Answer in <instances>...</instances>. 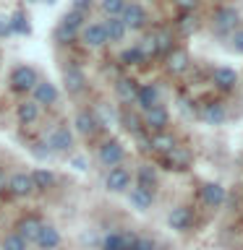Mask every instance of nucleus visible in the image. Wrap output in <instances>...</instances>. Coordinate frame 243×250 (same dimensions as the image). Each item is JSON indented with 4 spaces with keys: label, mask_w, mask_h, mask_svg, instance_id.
Here are the masks:
<instances>
[{
    "label": "nucleus",
    "mask_w": 243,
    "mask_h": 250,
    "mask_svg": "<svg viewBox=\"0 0 243 250\" xmlns=\"http://www.w3.org/2000/svg\"><path fill=\"white\" fill-rule=\"evenodd\" d=\"M11 195L16 198H26V195L34 193V183H31V175L29 172H16L13 177H8V188H5Z\"/></svg>",
    "instance_id": "nucleus-10"
},
{
    "label": "nucleus",
    "mask_w": 243,
    "mask_h": 250,
    "mask_svg": "<svg viewBox=\"0 0 243 250\" xmlns=\"http://www.w3.org/2000/svg\"><path fill=\"white\" fill-rule=\"evenodd\" d=\"M191 222H194V214H191V208H188V206H175V208H170V214H168L170 229L186 232L188 227H191Z\"/></svg>",
    "instance_id": "nucleus-18"
},
{
    "label": "nucleus",
    "mask_w": 243,
    "mask_h": 250,
    "mask_svg": "<svg viewBox=\"0 0 243 250\" xmlns=\"http://www.w3.org/2000/svg\"><path fill=\"white\" fill-rule=\"evenodd\" d=\"M5 188H8V177H5V172L0 169V193H5Z\"/></svg>",
    "instance_id": "nucleus-43"
},
{
    "label": "nucleus",
    "mask_w": 243,
    "mask_h": 250,
    "mask_svg": "<svg viewBox=\"0 0 243 250\" xmlns=\"http://www.w3.org/2000/svg\"><path fill=\"white\" fill-rule=\"evenodd\" d=\"M102 29H105V39L110 44L123 42L125 34H128V29H125V23L121 21V16H107V19L102 21Z\"/></svg>",
    "instance_id": "nucleus-17"
},
{
    "label": "nucleus",
    "mask_w": 243,
    "mask_h": 250,
    "mask_svg": "<svg viewBox=\"0 0 243 250\" xmlns=\"http://www.w3.org/2000/svg\"><path fill=\"white\" fill-rule=\"evenodd\" d=\"M175 3H178L180 8H183V11H191V8L196 5V0H175Z\"/></svg>",
    "instance_id": "nucleus-42"
},
{
    "label": "nucleus",
    "mask_w": 243,
    "mask_h": 250,
    "mask_svg": "<svg viewBox=\"0 0 243 250\" xmlns=\"http://www.w3.org/2000/svg\"><path fill=\"white\" fill-rule=\"evenodd\" d=\"M39 227H42V222H39L37 216H26V219H21V222L16 224V234H21L26 242H34L37 234H39Z\"/></svg>",
    "instance_id": "nucleus-25"
},
{
    "label": "nucleus",
    "mask_w": 243,
    "mask_h": 250,
    "mask_svg": "<svg viewBox=\"0 0 243 250\" xmlns=\"http://www.w3.org/2000/svg\"><path fill=\"white\" fill-rule=\"evenodd\" d=\"M175 144H178V141L172 138L170 133H165V130L152 133V138H149V148H152V151H157V154H168Z\"/></svg>",
    "instance_id": "nucleus-27"
},
{
    "label": "nucleus",
    "mask_w": 243,
    "mask_h": 250,
    "mask_svg": "<svg viewBox=\"0 0 243 250\" xmlns=\"http://www.w3.org/2000/svg\"><path fill=\"white\" fill-rule=\"evenodd\" d=\"M168 70L172 76H180L188 70V52L186 50H170L168 52Z\"/></svg>",
    "instance_id": "nucleus-26"
},
{
    "label": "nucleus",
    "mask_w": 243,
    "mask_h": 250,
    "mask_svg": "<svg viewBox=\"0 0 243 250\" xmlns=\"http://www.w3.org/2000/svg\"><path fill=\"white\" fill-rule=\"evenodd\" d=\"M139 47H141V52H144V58H160V47H157V37H154V31H152V34H149V37H146Z\"/></svg>",
    "instance_id": "nucleus-35"
},
{
    "label": "nucleus",
    "mask_w": 243,
    "mask_h": 250,
    "mask_svg": "<svg viewBox=\"0 0 243 250\" xmlns=\"http://www.w3.org/2000/svg\"><path fill=\"white\" fill-rule=\"evenodd\" d=\"M121 21L125 23V29H128V31H141L146 26L149 16H146V11L139 3H125L123 13H121Z\"/></svg>",
    "instance_id": "nucleus-8"
},
{
    "label": "nucleus",
    "mask_w": 243,
    "mask_h": 250,
    "mask_svg": "<svg viewBox=\"0 0 243 250\" xmlns=\"http://www.w3.org/2000/svg\"><path fill=\"white\" fill-rule=\"evenodd\" d=\"M31 175V183H34V190H50L55 185V172L52 169H34L29 172Z\"/></svg>",
    "instance_id": "nucleus-29"
},
{
    "label": "nucleus",
    "mask_w": 243,
    "mask_h": 250,
    "mask_svg": "<svg viewBox=\"0 0 243 250\" xmlns=\"http://www.w3.org/2000/svg\"><path fill=\"white\" fill-rule=\"evenodd\" d=\"M31 3H34V0H31Z\"/></svg>",
    "instance_id": "nucleus-46"
},
{
    "label": "nucleus",
    "mask_w": 243,
    "mask_h": 250,
    "mask_svg": "<svg viewBox=\"0 0 243 250\" xmlns=\"http://www.w3.org/2000/svg\"><path fill=\"white\" fill-rule=\"evenodd\" d=\"M73 167H76V169H86V162L81 159V156H76V159H73Z\"/></svg>",
    "instance_id": "nucleus-44"
},
{
    "label": "nucleus",
    "mask_w": 243,
    "mask_h": 250,
    "mask_svg": "<svg viewBox=\"0 0 243 250\" xmlns=\"http://www.w3.org/2000/svg\"><path fill=\"white\" fill-rule=\"evenodd\" d=\"M78 37H81V42L89 47V50H99V47H105V44H107L105 29H102V23H99V21L84 23L81 31H78Z\"/></svg>",
    "instance_id": "nucleus-9"
},
{
    "label": "nucleus",
    "mask_w": 243,
    "mask_h": 250,
    "mask_svg": "<svg viewBox=\"0 0 243 250\" xmlns=\"http://www.w3.org/2000/svg\"><path fill=\"white\" fill-rule=\"evenodd\" d=\"M154 37H157V47H160V55H168L172 50V34L168 29H157L154 31Z\"/></svg>",
    "instance_id": "nucleus-34"
},
{
    "label": "nucleus",
    "mask_w": 243,
    "mask_h": 250,
    "mask_svg": "<svg viewBox=\"0 0 243 250\" xmlns=\"http://www.w3.org/2000/svg\"><path fill=\"white\" fill-rule=\"evenodd\" d=\"M178 26H180V31H183V34H191V31L196 29V19H191V16H183Z\"/></svg>",
    "instance_id": "nucleus-41"
},
{
    "label": "nucleus",
    "mask_w": 243,
    "mask_h": 250,
    "mask_svg": "<svg viewBox=\"0 0 243 250\" xmlns=\"http://www.w3.org/2000/svg\"><path fill=\"white\" fill-rule=\"evenodd\" d=\"M146 125L149 130H154V133H160L168 128V123H170V115H168V109H165L162 104H154L152 109H146L144 112V120H141Z\"/></svg>",
    "instance_id": "nucleus-13"
},
{
    "label": "nucleus",
    "mask_w": 243,
    "mask_h": 250,
    "mask_svg": "<svg viewBox=\"0 0 243 250\" xmlns=\"http://www.w3.org/2000/svg\"><path fill=\"white\" fill-rule=\"evenodd\" d=\"M63 86H66L68 94H81L86 89V73L81 65L71 62V65L63 68Z\"/></svg>",
    "instance_id": "nucleus-7"
},
{
    "label": "nucleus",
    "mask_w": 243,
    "mask_h": 250,
    "mask_svg": "<svg viewBox=\"0 0 243 250\" xmlns=\"http://www.w3.org/2000/svg\"><path fill=\"white\" fill-rule=\"evenodd\" d=\"M105 188H107L110 193H125V190L131 188V169L121 167V164H115V167H107Z\"/></svg>",
    "instance_id": "nucleus-6"
},
{
    "label": "nucleus",
    "mask_w": 243,
    "mask_h": 250,
    "mask_svg": "<svg viewBox=\"0 0 243 250\" xmlns=\"http://www.w3.org/2000/svg\"><path fill=\"white\" fill-rule=\"evenodd\" d=\"M241 23V13L238 8L233 5H222L215 11V19H212V31H215L217 37H230L235 29H238Z\"/></svg>",
    "instance_id": "nucleus-1"
},
{
    "label": "nucleus",
    "mask_w": 243,
    "mask_h": 250,
    "mask_svg": "<svg viewBox=\"0 0 243 250\" xmlns=\"http://www.w3.org/2000/svg\"><path fill=\"white\" fill-rule=\"evenodd\" d=\"M58 97H60V94H58V86L50 83V81H37L34 89H31V99H34L39 107L55 104V102H58Z\"/></svg>",
    "instance_id": "nucleus-11"
},
{
    "label": "nucleus",
    "mask_w": 243,
    "mask_h": 250,
    "mask_svg": "<svg viewBox=\"0 0 243 250\" xmlns=\"http://www.w3.org/2000/svg\"><path fill=\"white\" fill-rule=\"evenodd\" d=\"M136 91H139V81H133V78H118L115 81V94L125 104H131L136 99Z\"/></svg>",
    "instance_id": "nucleus-24"
},
{
    "label": "nucleus",
    "mask_w": 243,
    "mask_h": 250,
    "mask_svg": "<svg viewBox=\"0 0 243 250\" xmlns=\"http://www.w3.org/2000/svg\"><path fill=\"white\" fill-rule=\"evenodd\" d=\"M86 23V16L76 13V11H68L66 16L60 19L58 29H55V39H58L60 44H68L73 42V39L78 37V31H81V26Z\"/></svg>",
    "instance_id": "nucleus-2"
},
{
    "label": "nucleus",
    "mask_w": 243,
    "mask_h": 250,
    "mask_svg": "<svg viewBox=\"0 0 243 250\" xmlns=\"http://www.w3.org/2000/svg\"><path fill=\"white\" fill-rule=\"evenodd\" d=\"M199 117H201L207 125H222V123L227 120V109H225L222 102H209V104L201 107Z\"/></svg>",
    "instance_id": "nucleus-20"
},
{
    "label": "nucleus",
    "mask_w": 243,
    "mask_h": 250,
    "mask_svg": "<svg viewBox=\"0 0 243 250\" xmlns=\"http://www.w3.org/2000/svg\"><path fill=\"white\" fill-rule=\"evenodd\" d=\"M128 0H99V11L105 16H121Z\"/></svg>",
    "instance_id": "nucleus-33"
},
{
    "label": "nucleus",
    "mask_w": 243,
    "mask_h": 250,
    "mask_svg": "<svg viewBox=\"0 0 243 250\" xmlns=\"http://www.w3.org/2000/svg\"><path fill=\"white\" fill-rule=\"evenodd\" d=\"M102 250H125V242H123V232H107L102 237Z\"/></svg>",
    "instance_id": "nucleus-31"
},
{
    "label": "nucleus",
    "mask_w": 243,
    "mask_h": 250,
    "mask_svg": "<svg viewBox=\"0 0 243 250\" xmlns=\"http://www.w3.org/2000/svg\"><path fill=\"white\" fill-rule=\"evenodd\" d=\"M8 23H11V31H16V34H29V21L24 13H16L13 21H8Z\"/></svg>",
    "instance_id": "nucleus-37"
},
{
    "label": "nucleus",
    "mask_w": 243,
    "mask_h": 250,
    "mask_svg": "<svg viewBox=\"0 0 243 250\" xmlns=\"http://www.w3.org/2000/svg\"><path fill=\"white\" fill-rule=\"evenodd\" d=\"M73 128L81 133V136H94V133L99 130V123H97V117H94L92 109H78L76 117H73Z\"/></svg>",
    "instance_id": "nucleus-19"
},
{
    "label": "nucleus",
    "mask_w": 243,
    "mask_h": 250,
    "mask_svg": "<svg viewBox=\"0 0 243 250\" xmlns=\"http://www.w3.org/2000/svg\"><path fill=\"white\" fill-rule=\"evenodd\" d=\"M136 185H139V188H146V190L154 193L157 175H154V167H152V164H141V167L136 169Z\"/></svg>",
    "instance_id": "nucleus-28"
},
{
    "label": "nucleus",
    "mask_w": 243,
    "mask_h": 250,
    "mask_svg": "<svg viewBox=\"0 0 243 250\" xmlns=\"http://www.w3.org/2000/svg\"><path fill=\"white\" fill-rule=\"evenodd\" d=\"M212 83H215L219 91H233L235 83H238V73L227 65H219V68L212 70Z\"/></svg>",
    "instance_id": "nucleus-15"
},
{
    "label": "nucleus",
    "mask_w": 243,
    "mask_h": 250,
    "mask_svg": "<svg viewBox=\"0 0 243 250\" xmlns=\"http://www.w3.org/2000/svg\"><path fill=\"white\" fill-rule=\"evenodd\" d=\"M39 115H42V107H39L34 99H26L16 107V117H19L21 125H34L39 120Z\"/></svg>",
    "instance_id": "nucleus-23"
},
{
    "label": "nucleus",
    "mask_w": 243,
    "mask_h": 250,
    "mask_svg": "<svg viewBox=\"0 0 243 250\" xmlns=\"http://www.w3.org/2000/svg\"><path fill=\"white\" fill-rule=\"evenodd\" d=\"M0 250H29V242L21 237V234H5V240H3V245H0Z\"/></svg>",
    "instance_id": "nucleus-32"
},
{
    "label": "nucleus",
    "mask_w": 243,
    "mask_h": 250,
    "mask_svg": "<svg viewBox=\"0 0 243 250\" xmlns=\"http://www.w3.org/2000/svg\"><path fill=\"white\" fill-rule=\"evenodd\" d=\"M133 104H136L141 112L152 109L154 104H160V89H157L154 83H139V91H136V99H133Z\"/></svg>",
    "instance_id": "nucleus-12"
},
{
    "label": "nucleus",
    "mask_w": 243,
    "mask_h": 250,
    "mask_svg": "<svg viewBox=\"0 0 243 250\" xmlns=\"http://www.w3.org/2000/svg\"><path fill=\"white\" fill-rule=\"evenodd\" d=\"M34 245L39 250H55L60 245V232L55 229L52 224H42V227H39V234H37Z\"/></svg>",
    "instance_id": "nucleus-22"
},
{
    "label": "nucleus",
    "mask_w": 243,
    "mask_h": 250,
    "mask_svg": "<svg viewBox=\"0 0 243 250\" xmlns=\"http://www.w3.org/2000/svg\"><path fill=\"white\" fill-rule=\"evenodd\" d=\"M97 159H99L102 167H115V164H123V159H125V148H123L121 141L110 138V141H105V144L99 146Z\"/></svg>",
    "instance_id": "nucleus-5"
},
{
    "label": "nucleus",
    "mask_w": 243,
    "mask_h": 250,
    "mask_svg": "<svg viewBox=\"0 0 243 250\" xmlns=\"http://www.w3.org/2000/svg\"><path fill=\"white\" fill-rule=\"evenodd\" d=\"M37 81H39V76H37V70L31 68V65H16L11 70V89L19 91V94L31 91Z\"/></svg>",
    "instance_id": "nucleus-4"
},
{
    "label": "nucleus",
    "mask_w": 243,
    "mask_h": 250,
    "mask_svg": "<svg viewBox=\"0 0 243 250\" xmlns=\"http://www.w3.org/2000/svg\"><path fill=\"white\" fill-rule=\"evenodd\" d=\"M71 11H76V13H81V16H86L92 11V0H73V8Z\"/></svg>",
    "instance_id": "nucleus-40"
},
{
    "label": "nucleus",
    "mask_w": 243,
    "mask_h": 250,
    "mask_svg": "<svg viewBox=\"0 0 243 250\" xmlns=\"http://www.w3.org/2000/svg\"><path fill=\"white\" fill-rule=\"evenodd\" d=\"M144 60L146 58H144V52H141L139 44H131L121 52V65H141Z\"/></svg>",
    "instance_id": "nucleus-30"
},
{
    "label": "nucleus",
    "mask_w": 243,
    "mask_h": 250,
    "mask_svg": "<svg viewBox=\"0 0 243 250\" xmlns=\"http://www.w3.org/2000/svg\"><path fill=\"white\" fill-rule=\"evenodd\" d=\"M131 250H157L152 237H136V242L131 245Z\"/></svg>",
    "instance_id": "nucleus-39"
},
{
    "label": "nucleus",
    "mask_w": 243,
    "mask_h": 250,
    "mask_svg": "<svg viewBox=\"0 0 243 250\" xmlns=\"http://www.w3.org/2000/svg\"><path fill=\"white\" fill-rule=\"evenodd\" d=\"M165 164H168V169H186L188 164H191V151H188L186 146H172L168 154H162Z\"/></svg>",
    "instance_id": "nucleus-16"
},
{
    "label": "nucleus",
    "mask_w": 243,
    "mask_h": 250,
    "mask_svg": "<svg viewBox=\"0 0 243 250\" xmlns=\"http://www.w3.org/2000/svg\"><path fill=\"white\" fill-rule=\"evenodd\" d=\"M125 195H128V203L136 211H149V208H152V203H154V193L146 190V188H139V185L128 188Z\"/></svg>",
    "instance_id": "nucleus-14"
},
{
    "label": "nucleus",
    "mask_w": 243,
    "mask_h": 250,
    "mask_svg": "<svg viewBox=\"0 0 243 250\" xmlns=\"http://www.w3.org/2000/svg\"><path fill=\"white\" fill-rule=\"evenodd\" d=\"M201 201L207 208H219L225 203V188L219 183H207L201 188Z\"/></svg>",
    "instance_id": "nucleus-21"
},
{
    "label": "nucleus",
    "mask_w": 243,
    "mask_h": 250,
    "mask_svg": "<svg viewBox=\"0 0 243 250\" xmlns=\"http://www.w3.org/2000/svg\"><path fill=\"white\" fill-rule=\"evenodd\" d=\"M230 50L243 55V29H235L233 34H230Z\"/></svg>",
    "instance_id": "nucleus-38"
},
{
    "label": "nucleus",
    "mask_w": 243,
    "mask_h": 250,
    "mask_svg": "<svg viewBox=\"0 0 243 250\" xmlns=\"http://www.w3.org/2000/svg\"><path fill=\"white\" fill-rule=\"evenodd\" d=\"M121 120H123V128L128 130V133H133V136H136V133H141V125H144V123H141L136 115H131V112H123V117H121Z\"/></svg>",
    "instance_id": "nucleus-36"
},
{
    "label": "nucleus",
    "mask_w": 243,
    "mask_h": 250,
    "mask_svg": "<svg viewBox=\"0 0 243 250\" xmlns=\"http://www.w3.org/2000/svg\"><path fill=\"white\" fill-rule=\"evenodd\" d=\"M8 31H11V23H8V21L0 23V34H8Z\"/></svg>",
    "instance_id": "nucleus-45"
},
{
    "label": "nucleus",
    "mask_w": 243,
    "mask_h": 250,
    "mask_svg": "<svg viewBox=\"0 0 243 250\" xmlns=\"http://www.w3.org/2000/svg\"><path fill=\"white\" fill-rule=\"evenodd\" d=\"M45 146L50 148V154H68L73 148V133L68 130V125H55L47 130Z\"/></svg>",
    "instance_id": "nucleus-3"
}]
</instances>
